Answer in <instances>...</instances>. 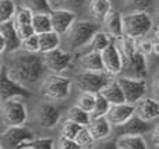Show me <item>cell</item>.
I'll list each match as a JSON object with an SVG mask.
<instances>
[{"instance_id":"cell-15","label":"cell","mask_w":159,"mask_h":149,"mask_svg":"<svg viewBox=\"0 0 159 149\" xmlns=\"http://www.w3.org/2000/svg\"><path fill=\"white\" fill-rule=\"evenodd\" d=\"M50 17H52L53 31L59 35L69 33L71 27L75 24V18H77L74 11L69 10V8H56L50 14Z\"/></svg>"},{"instance_id":"cell-6","label":"cell","mask_w":159,"mask_h":149,"mask_svg":"<svg viewBox=\"0 0 159 149\" xmlns=\"http://www.w3.org/2000/svg\"><path fill=\"white\" fill-rule=\"evenodd\" d=\"M32 139H35V134L25 125L6 127L0 137V147L2 149H21Z\"/></svg>"},{"instance_id":"cell-2","label":"cell","mask_w":159,"mask_h":149,"mask_svg":"<svg viewBox=\"0 0 159 149\" xmlns=\"http://www.w3.org/2000/svg\"><path fill=\"white\" fill-rule=\"evenodd\" d=\"M152 18L147 11H131L123 15L124 35L133 39L143 38L152 29Z\"/></svg>"},{"instance_id":"cell-41","label":"cell","mask_w":159,"mask_h":149,"mask_svg":"<svg viewBox=\"0 0 159 149\" xmlns=\"http://www.w3.org/2000/svg\"><path fill=\"white\" fill-rule=\"evenodd\" d=\"M137 52L148 56L152 53V42L151 41H141L137 43Z\"/></svg>"},{"instance_id":"cell-30","label":"cell","mask_w":159,"mask_h":149,"mask_svg":"<svg viewBox=\"0 0 159 149\" xmlns=\"http://www.w3.org/2000/svg\"><path fill=\"white\" fill-rule=\"evenodd\" d=\"M24 3L34 14H52L55 11L49 0H24Z\"/></svg>"},{"instance_id":"cell-39","label":"cell","mask_w":159,"mask_h":149,"mask_svg":"<svg viewBox=\"0 0 159 149\" xmlns=\"http://www.w3.org/2000/svg\"><path fill=\"white\" fill-rule=\"evenodd\" d=\"M155 0H126V4L133 11H147L152 8Z\"/></svg>"},{"instance_id":"cell-42","label":"cell","mask_w":159,"mask_h":149,"mask_svg":"<svg viewBox=\"0 0 159 149\" xmlns=\"http://www.w3.org/2000/svg\"><path fill=\"white\" fill-rule=\"evenodd\" d=\"M151 91H152V98H154V99H157L159 102V71L155 74L154 80H152Z\"/></svg>"},{"instance_id":"cell-5","label":"cell","mask_w":159,"mask_h":149,"mask_svg":"<svg viewBox=\"0 0 159 149\" xmlns=\"http://www.w3.org/2000/svg\"><path fill=\"white\" fill-rule=\"evenodd\" d=\"M0 95H2V102H6L16 98H31L32 92L30 91V88L21 85L18 81L14 80L8 72L7 66L3 64L0 70Z\"/></svg>"},{"instance_id":"cell-10","label":"cell","mask_w":159,"mask_h":149,"mask_svg":"<svg viewBox=\"0 0 159 149\" xmlns=\"http://www.w3.org/2000/svg\"><path fill=\"white\" fill-rule=\"evenodd\" d=\"M0 36H2L0 53H16L22 47V39L18 35L14 21L0 24Z\"/></svg>"},{"instance_id":"cell-11","label":"cell","mask_w":159,"mask_h":149,"mask_svg":"<svg viewBox=\"0 0 159 149\" xmlns=\"http://www.w3.org/2000/svg\"><path fill=\"white\" fill-rule=\"evenodd\" d=\"M101 55H102V59H103L105 72H107L109 75H117L120 72H123L124 57L120 47L115 42H112L110 46H107Z\"/></svg>"},{"instance_id":"cell-18","label":"cell","mask_w":159,"mask_h":149,"mask_svg":"<svg viewBox=\"0 0 159 149\" xmlns=\"http://www.w3.org/2000/svg\"><path fill=\"white\" fill-rule=\"evenodd\" d=\"M135 114V106L130 103H121V105H112L106 119L113 127H120L127 123Z\"/></svg>"},{"instance_id":"cell-1","label":"cell","mask_w":159,"mask_h":149,"mask_svg":"<svg viewBox=\"0 0 159 149\" xmlns=\"http://www.w3.org/2000/svg\"><path fill=\"white\" fill-rule=\"evenodd\" d=\"M10 75L24 86L36 85L43 80L46 66L42 53H18L10 60L7 66Z\"/></svg>"},{"instance_id":"cell-7","label":"cell","mask_w":159,"mask_h":149,"mask_svg":"<svg viewBox=\"0 0 159 149\" xmlns=\"http://www.w3.org/2000/svg\"><path fill=\"white\" fill-rule=\"evenodd\" d=\"M75 86L81 92H88V94H101L107 84L110 82L109 77L105 72H92V71H82L78 72L74 78Z\"/></svg>"},{"instance_id":"cell-34","label":"cell","mask_w":159,"mask_h":149,"mask_svg":"<svg viewBox=\"0 0 159 149\" xmlns=\"http://www.w3.org/2000/svg\"><path fill=\"white\" fill-rule=\"evenodd\" d=\"M82 125L77 124V123L74 121H70V120H66L63 124V128H61V135L63 138H67V139H73V141H75V138H77V135L80 134V131L82 130Z\"/></svg>"},{"instance_id":"cell-19","label":"cell","mask_w":159,"mask_h":149,"mask_svg":"<svg viewBox=\"0 0 159 149\" xmlns=\"http://www.w3.org/2000/svg\"><path fill=\"white\" fill-rule=\"evenodd\" d=\"M105 32L110 36L112 39L116 41H121L124 38V31H123V15L119 13L116 8H112L109 11L103 21Z\"/></svg>"},{"instance_id":"cell-24","label":"cell","mask_w":159,"mask_h":149,"mask_svg":"<svg viewBox=\"0 0 159 149\" xmlns=\"http://www.w3.org/2000/svg\"><path fill=\"white\" fill-rule=\"evenodd\" d=\"M39 45H41L42 55H46V53L52 52V50L59 49V46H60V35L56 33L55 31L42 33V35H39Z\"/></svg>"},{"instance_id":"cell-20","label":"cell","mask_w":159,"mask_h":149,"mask_svg":"<svg viewBox=\"0 0 159 149\" xmlns=\"http://www.w3.org/2000/svg\"><path fill=\"white\" fill-rule=\"evenodd\" d=\"M134 106L135 114L145 121H152L159 117V102L154 98H144Z\"/></svg>"},{"instance_id":"cell-38","label":"cell","mask_w":159,"mask_h":149,"mask_svg":"<svg viewBox=\"0 0 159 149\" xmlns=\"http://www.w3.org/2000/svg\"><path fill=\"white\" fill-rule=\"evenodd\" d=\"M22 49L28 53H41V45H39V35H32L27 39H22Z\"/></svg>"},{"instance_id":"cell-48","label":"cell","mask_w":159,"mask_h":149,"mask_svg":"<svg viewBox=\"0 0 159 149\" xmlns=\"http://www.w3.org/2000/svg\"><path fill=\"white\" fill-rule=\"evenodd\" d=\"M24 149H34V148H24Z\"/></svg>"},{"instance_id":"cell-4","label":"cell","mask_w":159,"mask_h":149,"mask_svg":"<svg viewBox=\"0 0 159 149\" xmlns=\"http://www.w3.org/2000/svg\"><path fill=\"white\" fill-rule=\"evenodd\" d=\"M99 31H101V24L91 21H78L67 33V43L73 50L88 46Z\"/></svg>"},{"instance_id":"cell-33","label":"cell","mask_w":159,"mask_h":149,"mask_svg":"<svg viewBox=\"0 0 159 149\" xmlns=\"http://www.w3.org/2000/svg\"><path fill=\"white\" fill-rule=\"evenodd\" d=\"M96 103V95L95 94H88V92H81V95L77 99V106L81 107L82 110L88 112V113H92L93 107H95Z\"/></svg>"},{"instance_id":"cell-22","label":"cell","mask_w":159,"mask_h":149,"mask_svg":"<svg viewBox=\"0 0 159 149\" xmlns=\"http://www.w3.org/2000/svg\"><path fill=\"white\" fill-rule=\"evenodd\" d=\"M80 66L84 68V71L92 72H105L103 59L99 52H88L80 60Z\"/></svg>"},{"instance_id":"cell-44","label":"cell","mask_w":159,"mask_h":149,"mask_svg":"<svg viewBox=\"0 0 159 149\" xmlns=\"http://www.w3.org/2000/svg\"><path fill=\"white\" fill-rule=\"evenodd\" d=\"M60 6H69V7H81L85 3V0H57Z\"/></svg>"},{"instance_id":"cell-37","label":"cell","mask_w":159,"mask_h":149,"mask_svg":"<svg viewBox=\"0 0 159 149\" xmlns=\"http://www.w3.org/2000/svg\"><path fill=\"white\" fill-rule=\"evenodd\" d=\"M56 141L53 138H35L32 141L27 142L21 149L24 148H34V149H55Z\"/></svg>"},{"instance_id":"cell-32","label":"cell","mask_w":159,"mask_h":149,"mask_svg":"<svg viewBox=\"0 0 159 149\" xmlns=\"http://www.w3.org/2000/svg\"><path fill=\"white\" fill-rule=\"evenodd\" d=\"M112 105L109 103V100L103 96V95L98 94L96 95V103L95 107H93V112L91 113V117L92 119H98V117H106V114L109 113Z\"/></svg>"},{"instance_id":"cell-45","label":"cell","mask_w":159,"mask_h":149,"mask_svg":"<svg viewBox=\"0 0 159 149\" xmlns=\"http://www.w3.org/2000/svg\"><path fill=\"white\" fill-rule=\"evenodd\" d=\"M151 139H152V144H154V147H159V121L155 124V127L152 128Z\"/></svg>"},{"instance_id":"cell-29","label":"cell","mask_w":159,"mask_h":149,"mask_svg":"<svg viewBox=\"0 0 159 149\" xmlns=\"http://www.w3.org/2000/svg\"><path fill=\"white\" fill-rule=\"evenodd\" d=\"M67 120L77 123V124L82 125V127H88L91 120H92V117H91V114L88 113V112L82 110L81 107H78V106L75 105L69 109V117H67Z\"/></svg>"},{"instance_id":"cell-14","label":"cell","mask_w":159,"mask_h":149,"mask_svg":"<svg viewBox=\"0 0 159 149\" xmlns=\"http://www.w3.org/2000/svg\"><path fill=\"white\" fill-rule=\"evenodd\" d=\"M43 60H45V66L49 71H52L53 74H60L61 71L67 68L73 61V55L69 52H64L60 47L56 50L43 55Z\"/></svg>"},{"instance_id":"cell-43","label":"cell","mask_w":159,"mask_h":149,"mask_svg":"<svg viewBox=\"0 0 159 149\" xmlns=\"http://www.w3.org/2000/svg\"><path fill=\"white\" fill-rule=\"evenodd\" d=\"M93 149H120V148H119L116 139H110V141H105V142H101L99 145H95Z\"/></svg>"},{"instance_id":"cell-35","label":"cell","mask_w":159,"mask_h":149,"mask_svg":"<svg viewBox=\"0 0 159 149\" xmlns=\"http://www.w3.org/2000/svg\"><path fill=\"white\" fill-rule=\"evenodd\" d=\"M120 42H121L120 50H121V53H123L124 60H126V59H130L135 52H137V39H133V38H130V36L124 35V38L121 39Z\"/></svg>"},{"instance_id":"cell-21","label":"cell","mask_w":159,"mask_h":149,"mask_svg":"<svg viewBox=\"0 0 159 149\" xmlns=\"http://www.w3.org/2000/svg\"><path fill=\"white\" fill-rule=\"evenodd\" d=\"M112 127L113 125L110 124L106 117H98V119L91 120L88 130H89L91 135L93 137L95 141H105L112 134Z\"/></svg>"},{"instance_id":"cell-46","label":"cell","mask_w":159,"mask_h":149,"mask_svg":"<svg viewBox=\"0 0 159 149\" xmlns=\"http://www.w3.org/2000/svg\"><path fill=\"white\" fill-rule=\"evenodd\" d=\"M152 53L159 56V39H157L155 42H152Z\"/></svg>"},{"instance_id":"cell-12","label":"cell","mask_w":159,"mask_h":149,"mask_svg":"<svg viewBox=\"0 0 159 149\" xmlns=\"http://www.w3.org/2000/svg\"><path fill=\"white\" fill-rule=\"evenodd\" d=\"M124 77L145 80L148 75V66H147V56L140 52H135L130 59L124 60Z\"/></svg>"},{"instance_id":"cell-13","label":"cell","mask_w":159,"mask_h":149,"mask_svg":"<svg viewBox=\"0 0 159 149\" xmlns=\"http://www.w3.org/2000/svg\"><path fill=\"white\" fill-rule=\"evenodd\" d=\"M61 110L59 106L50 102H43L38 106L36 110V120L38 124L43 128H55L60 121Z\"/></svg>"},{"instance_id":"cell-8","label":"cell","mask_w":159,"mask_h":149,"mask_svg":"<svg viewBox=\"0 0 159 149\" xmlns=\"http://www.w3.org/2000/svg\"><path fill=\"white\" fill-rule=\"evenodd\" d=\"M2 120L6 127L24 125L28 120L27 106L18 99H10L2 105Z\"/></svg>"},{"instance_id":"cell-31","label":"cell","mask_w":159,"mask_h":149,"mask_svg":"<svg viewBox=\"0 0 159 149\" xmlns=\"http://www.w3.org/2000/svg\"><path fill=\"white\" fill-rule=\"evenodd\" d=\"M18 8L16 7L13 0H0V24L13 21Z\"/></svg>"},{"instance_id":"cell-16","label":"cell","mask_w":159,"mask_h":149,"mask_svg":"<svg viewBox=\"0 0 159 149\" xmlns=\"http://www.w3.org/2000/svg\"><path fill=\"white\" fill-rule=\"evenodd\" d=\"M151 131V125L149 121H145L137 114L131 117L127 123H124L120 127H116V137H124V135H145L147 133Z\"/></svg>"},{"instance_id":"cell-26","label":"cell","mask_w":159,"mask_h":149,"mask_svg":"<svg viewBox=\"0 0 159 149\" xmlns=\"http://www.w3.org/2000/svg\"><path fill=\"white\" fill-rule=\"evenodd\" d=\"M32 27L36 35L52 32L53 25H52V17H50V14H34Z\"/></svg>"},{"instance_id":"cell-3","label":"cell","mask_w":159,"mask_h":149,"mask_svg":"<svg viewBox=\"0 0 159 149\" xmlns=\"http://www.w3.org/2000/svg\"><path fill=\"white\" fill-rule=\"evenodd\" d=\"M71 80L67 77H63L60 74H52L46 77L41 84V92L42 96L52 100H64L70 95L71 91Z\"/></svg>"},{"instance_id":"cell-36","label":"cell","mask_w":159,"mask_h":149,"mask_svg":"<svg viewBox=\"0 0 159 149\" xmlns=\"http://www.w3.org/2000/svg\"><path fill=\"white\" fill-rule=\"evenodd\" d=\"M75 142H77L78 145H81L84 149H93L95 148V142L96 141L93 139V137L91 135L88 127H84L81 131H80L77 138H75Z\"/></svg>"},{"instance_id":"cell-40","label":"cell","mask_w":159,"mask_h":149,"mask_svg":"<svg viewBox=\"0 0 159 149\" xmlns=\"http://www.w3.org/2000/svg\"><path fill=\"white\" fill-rule=\"evenodd\" d=\"M57 148L59 149H84L81 145H78L75 141H73V139L63 138V137H60V138H59Z\"/></svg>"},{"instance_id":"cell-47","label":"cell","mask_w":159,"mask_h":149,"mask_svg":"<svg viewBox=\"0 0 159 149\" xmlns=\"http://www.w3.org/2000/svg\"><path fill=\"white\" fill-rule=\"evenodd\" d=\"M154 149H159V147H154Z\"/></svg>"},{"instance_id":"cell-25","label":"cell","mask_w":159,"mask_h":149,"mask_svg":"<svg viewBox=\"0 0 159 149\" xmlns=\"http://www.w3.org/2000/svg\"><path fill=\"white\" fill-rule=\"evenodd\" d=\"M120 149H148L143 135H124L116 138Z\"/></svg>"},{"instance_id":"cell-9","label":"cell","mask_w":159,"mask_h":149,"mask_svg":"<svg viewBox=\"0 0 159 149\" xmlns=\"http://www.w3.org/2000/svg\"><path fill=\"white\" fill-rule=\"evenodd\" d=\"M117 82L120 84L121 89H123L126 103L135 105L141 99L145 98V91H147L145 80H137V78H130V77L120 75L117 78Z\"/></svg>"},{"instance_id":"cell-27","label":"cell","mask_w":159,"mask_h":149,"mask_svg":"<svg viewBox=\"0 0 159 149\" xmlns=\"http://www.w3.org/2000/svg\"><path fill=\"white\" fill-rule=\"evenodd\" d=\"M89 10L92 13L93 18L99 20V21H103L105 17L112 10V4H110L109 0H91Z\"/></svg>"},{"instance_id":"cell-17","label":"cell","mask_w":159,"mask_h":149,"mask_svg":"<svg viewBox=\"0 0 159 149\" xmlns=\"http://www.w3.org/2000/svg\"><path fill=\"white\" fill-rule=\"evenodd\" d=\"M32 20H34V13L24 7H18L16 14V18H14V24H16V28L18 31V35L21 36V39H27L30 36L35 35V31H34L32 27Z\"/></svg>"},{"instance_id":"cell-23","label":"cell","mask_w":159,"mask_h":149,"mask_svg":"<svg viewBox=\"0 0 159 149\" xmlns=\"http://www.w3.org/2000/svg\"><path fill=\"white\" fill-rule=\"evenodd\" d=\"M101 95H103V96L109 100L110 105H121V103H126V98H124L123 89H121L120 84L117 82V80L110 81L106 88L101 92Z\"/></svg>"},{"instance_id":"cell-28","label":"cell","mask_w":159,"mask_h":149,"mask_svg":"<svg viewBox=\"0 0 159 149\" xmlns=\"http://www.w3.org/2000/svg\"><path fill=\"white\" fill-rule=\"evenodd\" d=\"M113 42V39L107 35L105 31H99L95 36L92 38V41L89 42V52H99L102 53L107 46H110V43Z\"/></svg>"}]
</instances>
